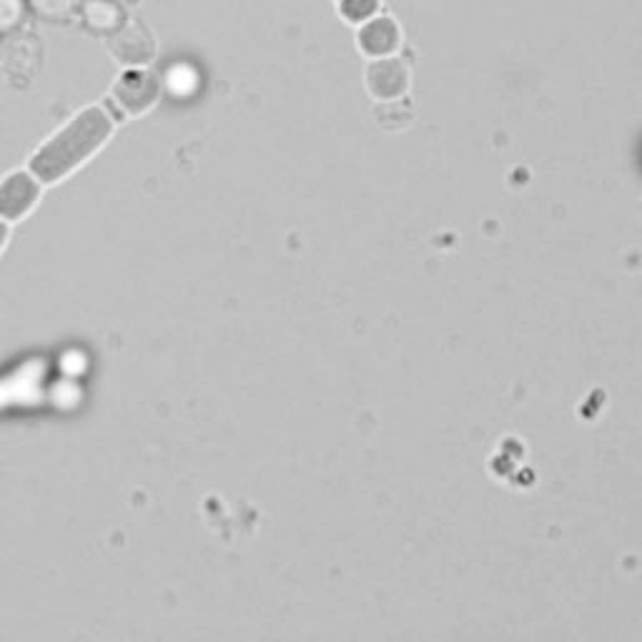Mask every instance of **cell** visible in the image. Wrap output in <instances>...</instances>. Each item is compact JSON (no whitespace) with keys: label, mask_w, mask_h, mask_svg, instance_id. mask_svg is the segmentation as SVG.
Wrapping results in <instances>:
<instances>
[{"label":"cell","mask_w":642,"mask_h":642,"mask_svg":"<svg viewBox=\"0 0 642 642\" xmlns=\"http://www.w3.org/2000/svg\"><path fill=\"white\" fill-rule=\"evenodd\" d=\"M158 91H161V86H158V83L153 81V78L148 76V73L131 71L116 83V88H113V96H116L118 106H123V108H128V111L138 113V111H143V108H148L153 101H156Z\"/></svg>","instance_id":"4"},{"label":"cell","mask_w":642,"mask_h":642,"mask_svg":"<svg viewBox=\"0 0 642 642\" xmlns=\"http://www.w3.org/2000/svg\"><path fill=\"white\" fill-rule=\"evenodd\" d=\"M46 399L53 404V409L58 412H76L83 402V387L78 379L61 377L53 384H48Z\"/></svg>","instance_id":"6"},{"label":"cell","mask_w":642,"mask_h":642,"mask_svg":"<svg viewBox=\"0 0 642 642\" xmlns=\"http://www.w3.org/2000/svg\"><path fill=\"white\" fill-rule=\"evenodd\" d=\"M46 392V364L43 359H31L0 379V409L33 407L46 399Z\"/></svg>","instance_id":"2"},{"label":"cell","mask_w":642,"mask_h":642,"mask_svg":"<svg viewBox=\"0 0 642 642\" xmlns=\"http://www.w3.org/2000/svg\"><path fill=\"white\" fill-rule=\"evenodd\" d=\"M6 236H8L6 221H0V246H3V241H6Z\"/></svg>","instance_id":"8"},{"label":"cell","mask_w":642,"mask_h":642,"mask_svg":"<svg viewBox=\"0 0 642 642\" xmlns=\"http://www.w3.org/2000/svg\"><path fill=\"white\" fill-rule=\"evenodd\" d=\"M41 196V184L26 171H16L0 184V219H21Z\"/></svg>","instance_id":"3"},{"label":"cell","mask_w":642,"mask_h":642,"mask_svg":"<svg viewBox=\"0 0 642 642\" xmlns=\"http://www.w3.org/2000/svg\"><path fill=\"white\" fill-rule=\"evenodd\" d=\"M199 71L191 63H174L164 73V88L174 98H189L199 91Z\"/></svg>","instance_id":"5"},{"label":"cell","mask_w":642,"mask_h":642,"mask_svg":"<svg viewBox=\"0 0 642 642\" xmlns=\"http://www.w3.org/2000/svg\"><path fill=\"white\" fill-rule=\"evenodd\" d=\"M111 136V121L101 108H88L73 118L63 131H58L43 148L31 158V169L38 179L56 181L81 166L91 153L103 146Z\"/></svg>","instance_id":"1"},{"label":"cell","mask_w":642,"mask_h":642,"mask_svg":"<svg viewBox=\"0 0 642 642\" xmlns=\"http://www.w3.org/2000/svg\"><path fill=\"white\" fill-rule=\"evenodd\" d=\"M88 369H91V359H88V354L83 352V349L71 347L66 349V352H61V357H58V372H61V377L78 379V382H81L88 374Z\"/></svg>","instance_id":"7"}]
</instances>
